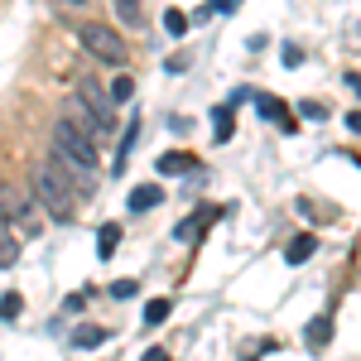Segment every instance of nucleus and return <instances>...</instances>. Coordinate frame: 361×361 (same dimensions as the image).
Segmentation results:
<instances>
[{
	"label": "nucleus",
	"instance_id": "15",
	"mask_svg": "<svg viewBox=\"0 0 361 361\" xmlns=\"http://www.w3.org/2000/svg\"><path fill=\"white\" fill-rule=\"evenodd\" d=\"M116 246H121V222H106L102 231H97V255H102V260H111Z\"/></svg>",
	"mask_w": 361,
	"mask_h": 361
},
{
	"label": "nucleus",
	"instance_id": "21",
	"mask_svg": "<svg viewBox=\"0 0 361 361\" xmlns=\"http://www.w3.org/2000/svg\"><path fill=\"white\" fill-rule=\"evenodd\" d=\"M20 260V246H15V236L10 231H0V265H15Z\"/></svg>",
	"mask_w": 361,
	"mask_h": 361
},
{
	"label": "nucleus",
	"instance_id": "3",
	"mask_svg": "<svg viewBox=\"0 0 361 361\" xmlns=\"http://www.w3.org/2000/svg\"><path fill=\"white\" fill-rule=\"evenodd\" d=\"M78 39H82V49L92 58H102V63H111V68H121L126 63V39L116 34V29H106V25H82L78 29Z\"/></svg>",
	"mask_w": 361,
	"mask_h": 361
},
{
	"label": "nucleus",
	"instance_id": "4",
	"mask_svg": "<svg viewBox=\"0 0 361 361\" xmlns=\"http://www.w3.org/2000/svg\"><path fill=\"white\" fill-rule=\"evenodd\" d=\"M34 207H39V197L25 193V188H15V183H0V226H25L34 231Z\"/></svg>",
	"mask_w": 361,
	"mask_h": 361
},
{
	"label": "nucleus",
	"instance_id": "20",
	"mask_svg": "<svg viewBox=\"0 0 361 361\" xmlns=\"http://www.w3.org/2000/svg\"><path fill=\"white\" fill-rule=\"evenodd\" d=\"M116 10H121V25L140 29V0H116Z\"/></svg>",
	"mask_w": 361,
	"mask_h": 361
},
{
	"label": "nucleus",
	"instance_id": "16",
	"mask_svg": "<svg viewBox=\"0 0 361 361\" xmlns=\"http://www.w3.org/2000/svg\"><path fill=\"white\" fill-rule=\"evenodd\" d=\"M169 313H173V299H149L145 304V328H159Z\"/></svg>",
	"mask_w": 361,
	"mask_h": 361
},
{
	"label": "nucleus",
	"instance_id": "5",
	"mask_svg": "<svg viewBox=\"0 0 361 361\" xmlns=\"http://www.w3.org/2000/svg\"><path fill=\"white\" fill-rule=\"evenodd\" d=\"M78 97H82L87 106L97 111V121H102L106 130H116V102H111V87H102V82H92V78H87V82H78Z\"/></svg>",
	"mask_w": 361,
	"mask_h": 361
},
{
	"label": "nucleus",
	"instance_id": "28",
	"mask_svg": "<svg viewBox=\"0 0 361 361\" xmlns=\"http://www.w3.org/2000/svg\"><path fill=\"white\" fill-rule=\"evenodd\" d=\"M73 5H82V0H73Z\"/></svg>",
	"mask_w": 361,
	"mask_h": 361
},
{
	"label": "nucleus",
	"instance_id": "8",
	"mask_svg": "<svg viewBox=\"0 0 361 361\" xmlns=\"http://www.w3.org/2000/svg\"><path fill=\"white\" fill-rule=\"evenodd\" d=\"M255 111H260V121H275L279 130H289V135L299 130V121L289 116V106H284L279 97H255Z\"/></svg>",
	"mask_w": 361,
	"mask_h": 361
},
{
	"label": "nucleus",
	"instance_id": "10",
	"mask_svg": "<svg viewBox=\"0 0 361 361\" xmlns=\"http://www.w3.org/2000/svg\"><path fill=\"white\" fill-rule=\"evenodd\" d=\"M159 202H164V188H159V183L130 188V212H149V207H159Z\"/></svg>",
	"mask_w": 361,
	"mask_h": 361
},
{
	"label": "nucleus",
	"instance_id": "18",
	"mask_svg": "<svg viewBox=\"0 0 361 361\" xmlns=\"http://www.w3.org/2000/svg\"><path fill=\"white\" fill-rule=\"evenodd\" d=\"M164 29L173 39H183V34H188V15H183V10H164Z\"/></svg>",
	"mask_w": 361,
	"mask_h": 361
},
{
	"label": "nucleus",
	"instance_id": "14",
	"mask_svg": "<svg viewBox=\"0 0 361 361\" xmlns=\"http://www.w3.org/2000/svg\"><path fill=\"white\" fill-rule=\"evenodd\" d=\"M102 342H106V328H102V323H87V328L73 333V347H78V352H92V347H102Z\"/></svg>",
	"mask_w": 361,
	"mask_h": 361
},
{
	"label": "nucleus",
	"instance_id": "19",
	"mask_svg": "<svg viewBox=\"0 0 361 361\" xmlns=\"http://www.w3.org/2000/svg\"><path fill=\"white\" fill-rule=\"evenodd\" d=\"M130 97H135V82H130V78L121 73V78H116V82H111V102H116V106H126Z\"/></svg>",
	"mask_w": 361,
	"mask_h": 361
},
{
	"label": "nucleus",
	"instance_id": "23",
	"mask_svg": "<svg viewBox=\"0 0 361 361\" xmlns=\"http://www.w3.org/2000/svg\"><path fill=\"white\" fill-rule=\"evenodd\" d=\"M111 294H116V299H135V279H116Z\"/></svg>",
	"mask_w": 361,
	"mask_h": 361
},
{
	"label": "nucleus",
	"instance_id": "2",
	"mask_svg": "<svg viewBox=\"0 0 361 361\" xmlns=\"http://www.w3.org/2000/svg\"><path fill=\"white\" fill-rule=\"evenodd\" d=\"M49 159H58V164H78V169H92L97 173V140L92 135H82L73 121H58L54 126V154Z\"/></svg>",
	"mask_w": 361,
	"mask_h": 361
},
{
	"label": "nucleus",
	"instance_id": "27",
	"mask_svg": "<svg viewBox=\"0 0 361 361\" xmlns=\"http://www.w3.org/2000/svg\"><path fill=\"white\" fill-rule=\"evenodd\" d=\"M347 87H352V92L361 97V73H347Z\"/></svg>",
	"mask_w": 361,
	"mask_h": 361
},
{
	"label": "nucleus",
	"instance_id": "7",
	"mask_svg": "<svg viewBox=\"0 0 361 361\" xmlns=\"http://www.w3.org/2000/svg\"><path fill=\"white\" fill-rule=\"evenodd\" d=\"M222 212H226L222 202H207V207H197L193 217H183V222L173 226V236H178V241H197V236H202L212 222H222Z\"/></svg>",
	"mask_w": 361,
	"mask_h": 361
},
{
	"label": "nucleus",
	"instance_id": "22",
	"mask_svg": "<svg viewBox=\"0 0 361 361\" xmlns=\"http://www.w3.org/2000/svg\"><path fill=\"white\" fill-rule=\"evenodd\" d=\"M299 116H308V121H323V116H328V106H323V102H304V106H299Z\"/></svg>",
	"mask_w": 361,
	"mask_h": 361
},
{
	"label": "nucleus",
	"instance_id": "9",
	"mask_svg": "<svg viewBox=\"0 0 361 361\" xmlns=\"http://www.w3.org/2000/svg\"><path fill=\"white\" fill-rule=\"evenodd\" d=\"M193 169H197V159L188 149H183V154H178V149L159 154V173H164V178H183V173H193Z\"/></svg>",
	"mask_w": 361,
	"mask_h": 361
},
{
	"label": "nucleus",
	"instance_id": "1",
	"mask_svg": "<svg viewBox=\"0 0 361 361\" xmlns=\"http://www.w3.org/2000/svg\"><path fill=\"white\" fill-rule=\"evenodd\" d=\"M29 193L39 197V207H49V217L54 222H73V188L63 183V173H58L54 164H39L34 173H29Z\"/></svg>",
	"mask_w": 361,
	"mask_h": 361
},
{
	"label": "nucleus",
	"instance_id": "12",
	"mask_svg": "<svg viewBox=\"0 0 361 361\" xmlns=\"http://www.w3.org/2000/svg\"><path fill=\"white\" fill-rule=\"evenodd\" d=\"M308 347H313V352H323V347H328V342H333V318H328V313H318V318H313V323H308Z\"/></svg>",
	"mask_w": 361,
	"mask_h": 361
},
{
	"label": "nucleus",
	"instance_id": "17",
	"mask_svg": "<svg viewBox=\"0 0 361 361\" xmlns=\"http://www.w3.org/2000/svg\"><path fill=\"white\" fill-rule=\"evenodd\" d=\"M20 313H25V294H20V289H10V294L0 299V323H15Z\"/></svg>",
	"mask_w": 361,
	"mask_h": 361
},
{
	"label": "nucleus",
	"instance_id": "24",
	"mask_svg": "<svg viewBox=\"0 0 361 361\" xmlns=\"http://www.w3.org/2000/svg\"><path fill=\"white\" fill-rule=\"evenodd\" d=\"M304 54H299V44H284V68H299Z\"/></svg>",
	"mask_w": 361,
	"mask_h": 361
},
{
	"label": "nucleus",
	"instance_id": "11",
	"mask_svg": "<svg viewBox=\"0 0 361 361\" xmlns=\"http://www.w3.org/2000/svg\"><path fill=\"white\" fill-rule=\"evenodd\" d=\"M313 250H318V236H294V241H289V246H284V260H289V265H304V260H313Z\"/></svg>",
	"mask_w": 361,
	"mask_h": 361
},
{
	"label": "nucleus",
	"instance_id": "13",
	"mask_svg": "<svg viewBox=\"0 0 361 361\" xmlns=\"http://www.w3.org/2000/svg\"><path fill=\"white\" fill-rule=\"evenodd\" d=\"M231 135H236V116H231V106H217V111H212V140L226 145Z\"/></svg>",
	"mask_w": 361,
	"mask_h": 361
},
{
	"label": "nucleus",
	"instance_id": "25",
	"mask_svg": "<svg viewBox=\"0 0 361 361\" xmlns=\"http://www.w3.org/2000/svg\"><path fill=\"white\" fill-rule=\"evenodd\" d=\"M140 361H173V357H169L164 347H149V352H145V357H140Z\"/></svg>",
	"mask_w": 361,
	"mask_h": 361
},
{
	"label": "nucleus",
	"instance_id": "26",
	"mask_svg": "<svg viewBox=\"0 0 361 361\" xmlns=\"http://www.w3.org/2000/svg\"><path fill=\"white\" fill-rule=\"evenodd\" d=\"M347 130H352V135H361V111H352V116H347Z\"/></svg>",
	"mask_w": 361,
	"mask_h": 361
},
{
	"label": "nucleus",
	"instance_id": "6",
	"mask_svg": "<svg viewBox=\"0 0 361 361\" xmlns=\"http://www.w3.org/2000/svg\"><path fill=\"white\" fill-rule=\"evenodd\" d=\"M63 121H73V126H78L82 135H92V140H106V135H111V130H106V126L97 121V111L87 106V102H82V97H78V92L68 97V106H63Z\"/></svg>",
	"mask_w": 361,
	"mask_h": 361
}]
</instances>
